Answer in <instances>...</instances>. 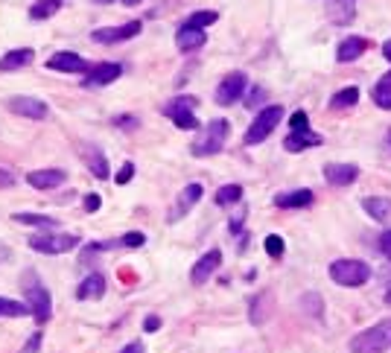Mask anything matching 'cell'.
I'll return each instance as SVG.
<instances>
[{
    "label": "cell",
    "mask_w": 391,
    "mask_h": 353,
    "mask_svg": "<svg viewBox=\"0 0 391 353\" xmlns=\"http://www.w3.org/2000/svg\"><path fill=\"white\" fill-rule=\"evenodd\" d=\"M228 134H231V123L225 120V117H217V120H210L199 137L193 141L190 152L196 155V158H210V155H219L225 141H228Z\"/></svg>",
    "instance_id": "6da1fadb"
},
{
    "label": "cell",
    "mask_w": 391,
    "mask_h": 353,
    "mask_svg": "<svg viewBox=\"0 0 391 353\" xmlns=\"http://www.w3.org/2000/svg\"><path fill=\"white\" fill-rule=\"evenodd\" d=\"M21 286L27 292V307L32 309V319H38V324H47L53 319V301H50V292L44 289V283L38 281V274L27 271L21 278Z\"/></svg>",
    "instance_id": "7a4b0ae2"
},
{
    "label": "cell",
    "mask_w": 391,
    "mask_h": 353,
    "mask_svg": "<svg viewBox=\"0 0 391 353\" xmlns=\"http://www.w3.org/2000/svg\"><path fill=\"white\" fill-rule=\"evenodd\" d=\"M391 347V321H380L350 339V353H385Z\"/></svg>",
    "instance_id": "3957f363"
},
{
    "label": "cell",
    "mask_w": 391,
    "mask_h": 353,
    "mask_svg": "<svg viewBox=\"0 0 391 353\" xmlns=\"http://www.w3.org/2000/svg\"><path fill=\"white\" fill-rule=\"evenodd\" d=\"M330 281L336 286H347V289L365 286L371 281V266L365 260H336V263H330Z\"/></svg>",
    "instance_id": "277c9868"
},
{
    "label": "cell",
    "mask_w": 391,
    "mask_h": 353,
    "mask_svg": "<svg viewBox=\"0 0 391 353\" xmlns=\"http://www.w3.org/2000/svg\"><path fill=\"white\" fill-rule=\"evenodd\" d=\"M281 120H283V105H266L257 117H254V123L248 126V131H245V143H248V146L263 143L266 137L278 129Z\"/></svg>",
    "instance_id": "5b68a950"
},
{
    "label": "cell",
    "mask_w": 391,
    "mask_h": 353,
    "mask_svg": "<svg viewBox=\"0 0 391 353\" xmlns=\"http://www.w3.org/2000/svg\"><path fill=\"white\" fill-rule=\"evenodd\" d=\"M196 108H199V100L190 94H181V96H175V100H169L164 105V114L169 117V120L179 126V129H199V117H196Z\"/></svg>",
    "instance_id": "8992f818"
},
{
    "label": "cell",
    "mask_w": 391,
    "mask_h": 353,
    "mask_svg": "<svg viewBox=\"0 0 391 353\" xmlns=\"http://www.w3.org/2000/svg\"><path fill=\"white\" fill-rule=\"evenodd\" d=\"M79 245V237L76 233H38V237H30V248L38 254H68Z\"/></svg>",
    "instance_id": "52a82bcc"
},
{
    "label": "cell",
    "mask_w": 391,
    "mask_h": 353,
    "mask_svg": "<svg viewBox=\"0 0 391 353\" xmlns=\"http://www.w3.org/2000/svg\"><path fill=\"white\" fill-rule=\"evenodd\" d=\"M6 108L18 117H27V120H47L50 117V105L38 96H9Z\"/></svg>",
    "instance_id": "ba28073f"
},
{
    "label": "cell",
    "mask_w": 391,
    "mask_h": 353,
    "mask_svg": "<svg viewBox=\"0 0 391 353\" xmlns=\"http://www.w3.org/2000/svg\"><path fill=\"white\" fill-rule=\"evenodd\" d=\"M143 24L141 21H129V24H120V27H100L91 32V41H100V44H120V41H129V38L141 35Z\"/></svg>",
    "instance_id": "9c48e42d"
},
{
    "label": "cell",
    "mask_w": 391,
    "mask_h": 353,
    "mask_svg": "<svg viewBox=\"0 0 391 353\" xmlns=\"http://www.w3.org/2000/svg\"><path fill=\"white\" fill-rule=\"evenodd\" d=\"M245 91H248V76L240 73V70H233V73H228L225 79L219 82V88H217V103L219 105H233Z\"/></svg>",
    "instance_id": "30bf717a"
},
{
    "label": "cell",
    "mask_w": 391,
    "mask_h": 353,
    "mask_svg": "<svg viewBox=\"0 0 391 353\" xmlns=\"http://www.w3.org/2000/svg\"><path fill=\"white\" fill-rule=\"evenodd\" d=\"M205 195V187L202 184H187L181 193H179V199H175V205H172V210L167 213V222L172 225V222H179V219H184L187 213L196 207V202H199Z\"/></svg>",
    "instance_id": "8fae6325"
},
{
    "label": "cell",
    "mask_w": 391,
    "mask_h": 353,
    "mask_svg": "<svg viewBox=\"0 0 391 353\" xmlns=\"http://www.w3.org/2000/svg\"><path fill=\"white\" fill-rule=\"evenodd\" d=\"M79 158L85 161V167L91 169V175H94V179H100V181L111 179V167H108V158L103 155V149H100V146H94V143H79Z\"/></svg>",
    "instance_id": "7c38bea8"
},
{
    "label": "cell",
    "mask_w": 391,
    "mask_h": 353,
    "mask_svg": "<svg viewBox=\"0 0 391 353\" xmlns=\"http://www.w3.org/2000/svg\"><path fill=\"white\" fill-rule=\"evenodd\" d=\"M219 266H222V251H219V248H210L207 254H202V257L196 260L193 271H190V281H193V286H202V283H207V281L213 278V271H219Z\"/></svg>",
    "instance_id": "4fadbf2b"
},
{
    "label": "cell",
    "mask_w": 391,
    "mask_h": 353,
    "mask_svg": "<svg viewBox=\"0 0 391 353\" xmlns=\"http://www.w3.org/2000/svg\"><path fill=\"white\" fill-rule=\"evenodd\" d=\"M120 76H123V65H117V62H103V65H94V68L85 73L82 85H85V88H105V85H111L114 79H120Z\"/></svg>",
    "instance_id": "5bb4252c"
},
{
    "label": "cell",
    "mask_w": 391,
    "mask_h": 353,
    "mask_svg": "<svg viewBox=\"0 0 391 353\" xmlns=\"http://www.w3.org/2000/svg\"><path fill=\"white\" fill-rule=\"evenodd\" d=\"M50 70H62V73H88L91 65H88V58H82L79 53H70V50H58L50 56V62H47Z\"/></svg>",
    "instance_id": "9a60e30c"
},
{
    "label": "cell",
    "mask_w": 391,
    "mask_h": 353,
    "mask_svg": "<svg viewBox=\"0 0 391 353\" xmlns=\"http://www.w3.org/2000/svg\"><path fill=\"white\" fill-rule=\"evenodd\" d=\"M324 179L333 187H350L359 179V167L357 164H327L324 167Z\"/></svg>",
    "instance_id": "2e32d148"
},
{
    "label": "cell",
    "mask_w": 391,
    "mask_h": 353,
    "mask_svg": "<svg viewBox=\"0 0 391 353\" xmlns=\"http://www.w3.org/2000/svg\"><path fill=\"white\" fill-rule=\"evenodd\" d=\"M65 179H68L65 169H32L27 175V184L35 190H56L65 184Z\"/></svg>",
    "instance_id": "e0dca14e"
},
{
    "label": "cell",
    "mask_w": 391,
    "mask_h": 353,
    "mask_svg": "<svg viewBox=\"0 0 391 353\" xmlns=\"http://www.w3.org/2000/svg\"><path fill=\"white\" fill-rule=\"evenodd\" d=\"M205 41H207L205 30H196V27H187V24H181L179 32H175V44H179L181 53L199 50V47H205Z\"/></svg>",
    "instance_id": "ac0fdd59"
},
{
    "label": "cell",
    "mask_w": 391,
    "mask_h": 353,
    "mask_svg": "<svg viewBox=\"0 0 391 353\" xmlns=\"http://www.w3.org/2000/svg\"><path fill=\"white\" fill-rule=\"evenodd\" d=\"M365 47H368V41L362 35H350V38H342V44H339V50H336V62H342V65H347V62H357V58L365 53Z\"/></svg>",
    "instance_id": "d6986e66"
},
{
    "label": "cell",
    "mask_w": 391,
    "mask_h": 353,
    "mask_svg": "<svg viewBox=\"0 0 391 353\" xmlns=\"http://www.w3.org/2000/svg\"><path fill=\"white\" fill-rule=\"evenodd\" d=\"M35 58V50L32 47H21V50H9L0 56V73H9V70H21L27 68Z\"/></svg>",
    "instance_id": "ffe728a7"
},
{
    "label": "cell",
    "mask_w": 391,
    "mask_h": 353,
    "mask_svg": "<svg viewBox=\"0 0 391 353\" xmlns=\"http://www.w3.org/2000/svg\"><path fill=\"white\" fill-rule=\"evenodd\" d=\"M103 295H105V278L100 271H91L79 283V289H76V298L79 301H94V298H103Z\"/></svg>",
    "instance_id": "44dd1931"
},
{
    "label": "cell",
    "mask_w": 391,
    "mask_h": 353,
    "mask_svg": "<svg viewBox=\"0 0 391 353\" xmlns=\"http://www.w3.org/2000/svg\"><path fill=\"white\" fill-rule=\"evenodd\" d=\"M362 207L371 219H377L383 225H391V199H383V195H368L362 199Z\"/></svg>",
    "instance_id": "7402d4cb"
},
{
    "label": "cell",
    "mask_w": 391,
    "mask_h": 353,
    "mask_svg": "<svg viewBox=\"0 0 391 353\" xmlns=\"http://www.w3.org/2000/svg\"><path fill=\"white\" fill-rule=\"evenodd\" d=\"M321 143H324V137L316 131H292L283 141V149L286 152H304L309 146H321Z\"/></svg>",
    "instance_id": "603a6c76"
},
{
    "label": "cell",
    "mask_w": 391,
    "mask_h": 353,
    "mask_svg": "<svg viewBox=\"0 0 391 353\" xmlns=\"http://www.w3.org/2000/svg\"><path fill=\"white\" fill-rule=\"evenodd\" d=\"M312 190H292V193H281L275 195V205L283 207V210H295V207H309L312 205Z\"/></svg>",
    "instance_id": "cb8c5ba5"
},
{
    "label": "cell",
    "mask_w": 391,
    "mask_h": 353,
    "mask_svg": "<svg viewBox=\"0 0 391 353\" xmlns=\"http://www.w3.org/2000/svg\"><path fill=\"white\" fill-rule=\"evenodd\" d=\"M15 222L30 225V228H44V231H53L58 225L53 217H44V213H15Z\"/></svg>",
    "instance_id": "d4e9b609"
},
{
    "label": "cell",
    "mask_w": 391,
    "mask_h": 353,
    "mask_svg": "<svg viewBox=\"0 0 391 353\" xmlns=\"http://www.w3.org/2000/svg\"><path fill=\"white\" fill-rule=\"evenodd\" d=\"M58 9H62V0H38V4L30 6V18L32 21H47Z\"/></svg>",
    "instance_id": "484cf974"
},
{
    "label": "cell",
    "mask_w": 391,
    "mask_h": 353,
    "mask_svg": "<svg viewBox=\"0 0 391 353\" xmlns=\"http://www.w3.org/2000/svg\"><path fill=\"white\" fill-rule=\"evenodd\" d=\"M30 307L21 304V301H15V298H0V319H24L30 316Z\"/></svg>",
    "instance_id": "4316f807"
},
{
    "label": "cell",
    "mask_w": 391,
    "mask_h": 353,
    "mask_svg": "<svg viewBox=\"0 0 391 353\" xmlns=\"http://www.w3.org/2000/svg\"><path fill=\"white\" fill-rule=\"evenodd\" d=\"M359 103V88H345V91H336L330 96V108H354Z\"/></svg>",
    "instance_id": "83f0119b"
},
{
    "label": "cell",
    "mask_w": 391,
    "mask_h": 353,
    "mask_svg": "<svg viewBox=\"0 0 391 353\" xmlns=\"http://www.w3.org/2000/svg\"><path fill=\"white\" fill-rule=\"evenodd\" d=\"M371 96H374V103H377L380 108H388V111H391V70L374 85V94H371Z\"/></svg>",
    "instance_id": "f1b7e54d"
},
{
    "label": "cell",
    "mask_w": 391,
    "mask_h": 353,
    "mask_svg": "<svg viewBox=\"0 0 391 353\" xmlns=\"http://www.w3.org/2000/svg\"><path fill=\"white\" fill-rule=\"evenodd\" d=\"M237 202H243V187L240 184H225V187L217 190V205L219 207H231Z\"/></svg>",
    "instance_id": "f546056e"
},
{
    "label": "cell",
    "mask_w": 391,
    "mask_h": 353,
    "mask_svg": "<svg viewBox=\"0 0 391 353\" xmlns=\"http://www.w3.org/2000/svg\"><path fill=\"white\" fill-rule=\"evenodd\" d=\"M330 15L336 24H347L354 21V6H350V0H330Z\"/></svg>",
    "instance_id": "4dcf8cb0"
},
{
    "label": "cell",
    "mask_w": 391,
    "mask_h": 353,
    "mask_svg": "<svg viewBox=\"0 0 391 353\" xmlns=\"http://www.w3.org/2000/svg\"><path fill=\"white\" fill-rule=\"evenodd\" d=\"M217 21H219V12L202 9V12H193L184 24H187V27H196V30H205V27H210V24H217Z\"/></svg>",
    "instance_id": "1f68e13d"
},
{
    "label": "cell",
    "mask_w": 391,
    "mask_h": 353,
    "mask_svg": "<svg viewBox=\"0 0 391 353\" xmlns=\"http://www.w3.org/2000/svg\"><path fill=\"white\" fill-rule=\"evenodd\" d=\"M301 307L309 312L312 319H321V316H324V301L316 295V292H307V295L301 298Z\"/></svg>",
    "instance_id": "d6a6232c"
},
{
    "label": "cell",
    "mask_w": 391,
    "mask_h": 353,
    "mask_svg": "<svg viewBox=\"0 0 391 353\" xmlns=\"http://www.w3.org/2000/svg\"><path fill=\"white\" fill-rule=\"evenodd\" d=\"M263 248H266V254L269 257H283V237H278V233H269L266 237V243H263Z\"/></svg>",
    "instance_id": "836d02e7"
},
{
    "label": "cell",
    "mask_w": 391,
    "mask_h": 353,
    "mask_svg": "<svg viewBox=\"0 0 391 353\" xmlns=\"http://www.w3.org/2000/svg\"><path fill=\"white\" fill-rule=\"evenodd\" d=\"M146 243V237H143V233L141 231H132V233H126V237H120V240H117L114 245H123V248H141Z\"/></svg>",
    "instance_id": "e575fe53"
},
{
    "label": "cell",
    "mask_w": 391,
    "mask_h": 353,
    "mask_svg": "<svg viewBox=\"0 0 391 353\" xmlns=\"http://www.w3.org/2000/svg\"><path fill=\"white\" fill-rule=\"evenodd\" d=\"M289 129H292V131H312V129H309V120H307V114H304V111H295V114L289 117Z\"/></svg>",
    "instance_id": "d590c367"
},
{
    "label": "cell",
    "mask_w": 391,
    "mask_h": 353,
    "mask_svg": "<svg viewBox=\"0 0 391 353\" xmlns=\"http://www.w3.org/2000/svg\"><path fill=\"white\" fill-rule=\"evenodd\" d=\"M114 126L117 129H138L141 120H138V117H132V114H117L114 117Z\"/></svg>",
    "instance_id": "8d00e7d4"
},
{
    "label": "cell",
    "mask_w": 391,
    "mask_h": 353,
    "mask_svg": "<svg viewBox=\"0 0 391 353\" xmlns=\"http://www.w3.org/2000/svg\"><path fill=\"white\" fill-rule=\"evenodd\" d=\"M132 179H134V164H123V167H120V172H117V179H114V181L123 187V184H129Z\"/></svg>",
    "instance_id": "74e56055"
},
{
    "label": "cell",
    "mask_w": 391,
    "mask_h": 353,
    "mask_svg": "<svg viewBox=\"0 0 391 353\" xmlns=\"http://www.w3.org/2000/svg\"><path fill=\"white\" fill-rule=\"evenodd\" d=\"M260 304H263V295H257L254 298V304H251V324H263V312H260Z\"/></svg>",
    "instance_id": "f35d334b"
},
{
    "label": "cell",
    "mask_w": 391,
    "mask_h": 353,
    "mask_svg": "<svg viewBox=\"0 0 391 353\" xmlns=\"http://www.w3.org/2000/svg\"><path fill=\"white\" fill-rule=\"evenodd\" d=\"M100 207H103V199H100V195H96V193H88V195H85V210H88V213H96Z\"/></svg>",
    "instance_id": "ab89813d"
},
{
    "label": "cell",
    "mask_w": 391,
    "mask_h": 353,
    "mask_svg": "<svg viewBox=\"0 0 391 353\" xmlns=\"http://www.w3.org/2000/svg\"><path fill=\"white\" fill-rule=\"evenodd\" d=\"M38 350H41V333H32L30 342L24 345V350H21V353H38Z\"/></svg>",
    "instance_id": "60d3db41"
},
{
    "label": "cell",
    "mask_w": 391,
    "mask_h": 353,
    "mask_svg": "<svg viewBox=\"0 0 391 353\" xmlns=\"http://www.w3.org/2000/svg\"><path fill=\"white\" fill-rule=\"evenodd\" d=\"M380 251H383V254H385V257L391 260V228L380 233Z\"/></svg>",
    "instance_id": "b9f144b4"
},
{
    "label": "cell",
    "mask_w": 391,
    "mask_h": 353,
    "mask_svg": "<svg viewBox=\"0 0 391 353\" xmlns=\"http://www.w3.org/2000/svg\"><path fill=\"white\" fill-rule=\"evenodd\" d=\"M263 96H266V91H263V88H254V91L248 94V100H245V105H248V108H254V105H257V103L263 100Z\"/></svg>",
    "instance_id": "7bdbcfd3"
},
{
    "label": "cell",
    "mask_w": 391,
    "mask_h": 353,
    "mask_svg": "<svg viewBox=\"0 0 391 353\" xmlns=\"http://www.w3.org/2000/svg\"><path fill=\"white\" fill-rule=\"evenodd\" d=\"M143 330H146V333L161 330V319H158V316H146V321H143Z\"/></svg>",
    "instance_id": "ee69618b"
},
{
    "label": "cell",
    "mask_w": 391,
    "mask_h": 353,
    "mask_svg": "<svg viewBox=\"0 0 391 353\" xmlns=\"http://www.w3.org/2000/svg\"><path fill=\"white\" fill-rule=\"evenodd\" d=\"M12 184H15L12 172H9V169H0V190H6V187H12Z\"/></svg>",
    "instance_id": "f6af8a7d"
},
{
    "label": "cell",
    "mask_w": 391,
    "mask_h": 353,
    "mask_svg": "<svg viewBox=\"0 0 391 353\" xmlns=\"http://www.w3.org/2000/svg\"><path fill=\"white\" fill-rule=\"evenodd\" d=\"M243 219H245V210H240L237 217L231 219V233H240V228H243Z\"/></svg>",
    "instance_id": "bcb514c9"
},
{
    "label": "cell",
    "mask_w": 391,
    "mask_h": 353,
    "mask_svg": "<svg viewBox=\"0 0 391 353\" xmlns=\"http://www.w3.org/2000/svg\"><path fill=\"white\" fill-rule=\"evenodd\" d=\"M120 353H146V347H143L141 342H129V345H126Z\"/></svg>",
    "instance_id": "7dc6e473"
},
{
    "label": "cell",
    "mask_w": 391,
    "mask_h": 353,
    "mask_svg": "<svg viewBox=\"0 0 391 353\" xmlns=\"http://www.w3.org/2000/svg\"><path fill=\"white\" fill-rule=\"evenodd\" d=\"M383 53H385V58H388V62H391V38H388V41L383 44Z\"/></svg>",
    "instance_id": "c3c4849f"
},
{
    "label": "cell",
    "mask_w": 391,
    "mask_h": 353,
    "mask_svg": "<svg viewBox=\"0 0 391 353\" xmlns=\"http://www.w3.org/2000/svg\"><path fill=\"white\" fill-rule=\"evenodd\" d=\"M120 4H126V6H138V4H143V0H120Z\"/></svg>",
    "instance_id": "681fc988"
},
{
    "label": "cell",
    "mask_w": 391,
    "mask_h": 353,
    "mask_svg": "<svg viewBox=\"0 0 391 353\" xmlns=\"http://www.w3.org/2000/svg\"><path fill=\"white\" fill-rule=\"evenodd\" d=\"M94 4H114V0H94Z\"/></svg>",
    "instance_id": "f907efd6"
},
{
    "label": "cell",
    "mask_w": 391,
    "mask_h": 353,
    "mask_svg": "<svg viewBox=\"0 0 391 353\" xmlns=\"http://www.w3.org/2000/svg\"><path fill=\"white\" fill-rule=\"evenodd\" d=\"M385 304H388V307H391V292H388V295H385Z\"/></svg>",
    "instance_id": "816d5d0a"
},
{
    "label": "cell",
    "mask_w": 391,
    "mask_h": 353,
    "mask_svg": "<svg viewBox=\"0 0 391 353\" xmlns=\"http://www.w3.org/2000/svg\"><path fill=\"white\" fill-rule=\"evenodd\" d=\"M388 141H391V131H388Z\"/></svg>",
    "instance_id": "f5cc1de1"
}]
</instances>
